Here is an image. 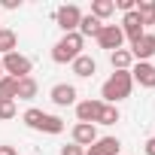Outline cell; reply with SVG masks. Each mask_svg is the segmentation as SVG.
<instances>
[{
    "label": "cell",
    "instance_id": "cell-14",
    "mask_svg": "<svg viewBox=\"0 0 155 155\" xmlns=\"http://www.w3.org/2000/svg\"><path fill=\"white\" fill-rule=\"evenodd\" d=\"M37 91H40L37 79L34 76H25V79H18V85H15V101H34Z\"/></svg>",
    "mask_w": 155,
    "mask_h": 155
},
{
    "label": "cell",
    "instance_id": "cell-29",
    "mask_svg": "<svg viewBox=\"0 0 155 155\" xmlns=\"http://www.w3.org/2000/svg\"><path fill=\"white\" fill-rule=\"evenodd\" d=\"M0 155H18L15 146H0Z\"/></svg>",
    "mask_w": 155,
    "mask_h": 155
},
{
    "label": "cell",
    "instance_id": "cell-2",
    "mask_svg": "<svg viewBox=\"0 0 155 155\" xmlns=\"http://www.w3.org/2000/svg\"><path fill=\"white\" fill-rule=\"evenodd\" d=\"M82 46H85V40H82L79 34H64V37L52 46V61H55V64H73L76 58L82 55Z\"/></svg>",
    "mask_w": 155,
    "mask_h": 155
},
{
    "label": "cell",
    "instance_id": "cell-22",
    "mask_svg": "<svg viewBox=\"0 0 155 155\" xmlns=\"http://www.w3.org/2000/svg\"><path fill=\"white\" fill-rule=\"evenodd\" d=\"M43 134H61L64 131V119L61 116H49L46 113V119H43V128H40Z\"/></svg>",
    "mask_w": 155,
    "mask_h": 155
},
{
    "label": "cell",
    "instance_id": "cell-18",
    "mask_svg": "<svg viewBox=\"0 0 155 155\" xmlns=\"http://www.w3.org/2000/svg\"><path fill=\"white\" fill-rule=\"evenodd\" d=\"M137 15H140L143 28L155 25V0H140V3H137Z\"/></svg>",
    "mask_w": 155,
    "mask_h": 155
},
{
    "label": "cell",
    "instance_id": "cell-16",
    "mask_svg": "<svg viewBox=\"0 0 155 155\" xmlns=\"http://www.w3.org/2000/svg\"><path fill=\"white\" fill-rule=\"evenodd\" d=\"M110 64H113V70H131L134 67V55L128 49H116V52H110Z\"/></svg>",
    "mask_w": 155,
    "mask_h": 155
},
{
    "label": "cell",
    "instance_id": "cell-26",
    "mask_svg": "<svg viewBox=\"0 0 155 155\" xmlns=\"http://www.w3.org/2000/svg\"><path fill=\"white\" fill-rule=\"evenodd\" d=\"M113 3H116L122 12H134V9H137V0H113Z\"/></svg>",
    "mask_w": 155,
    "mask_h": 155
},
{
    "label": "cell",
    "instance_id": "cell-6",
    "mask_svg": "<svg viewBox=\"0 0 155 155\" xmlns=\"http://www.w3.org/2000/svg\"><path fill=\"white\" fill-rule=\"evenodd\" d=\"M94 40H97V46H101V49L116 52V49H122L125 34H122V28H119V25H104V28H101V34H97Z\"/></svg>",
    "mask_w": 155,
    "mask_h": 155
},
{
    "label": "cell",
    "instance_id": "cell-15",
    "mask_svg": "<svg viewBox=\"0 0 155 155\" xmlns=\"http://www.w3.org/2000/svg\"><path fill=\"white\" fill-rule=\"evenodd\" d=\"M101 28H104V21H97V18L88 12V15H82V21H79V31H76V34H79V37L85 40V37H97V34H101Z\"/></svg>",
    "mask_w": 155,
    "mask_h": 155
},
{
    "label": "cell",
    "instance_id": "cell-13",
    "mask_svg": "<svg viewBox=\"0 0 155 155\" xmlns=\"http://www.w3.org/2000/svg\"><path fill=\"white\" fill-rule=\"evenodd\" d=\"M70 70H73L76 76H79V79H91V76L97 73V61H94L91 55H85V52H82L79 58H76V61L70 64Z\"/></svg>",
    "mask_w": 155,
    "mask_h": 155
},
{
    "label": "cell",
    "instance_id": "cell-27",
    "mask_svg": "<svg viewBox=\"0 0 155 155\" xmlns=\"http://www.w3.org/2000/svg\"><path fill=\"white\" fill-rule=\"evenodd\" d=\"M0 6H3V9H18L21 0H0Z\"/></svg>",
    "mask_w": 155,
    "mask_h": 155
},
{
    "label": "cell",
    "instance_id": "cell-8",
    "mask_svg": "<svg viewBox=\"0 0 155 155\" xmlns=\"http://www.w3.org/2000/svg\"><path fill=\"white\" fill-rule=\"evenodd\" d=\"M131 79L143 88H155V64L152 61H134L131 67Z\"/></svg>",
    "mask_w": 155,
    "mask_h": 155
},
{
    "label": "cell",
    "instance_id": "cell-10",
    "mask_svg": "<svg viewBox=\"0 0 155 155\" xmlns=\"http://www.w3.org/2000/svg\"><path fill=\"white\" fill-rule=\"evenodd\" d=\"M119 28H122L125 40H131V43H134V40H140V37L146 34V28H143V21H140L137 9H134V12H125V15H122V25H119Z\"/></svg>",
    "mask_w": 155,
    "mask_h": 155
},
{
    "label": "cell",
    "instance_id": "cell-30",
    "mask_svg": "<svg viewBox=\"0 0 155 155\" xmlns=\"http://www.w3.org/2000/svg\"><path fill=\"white\" fill-rule=\"evenodd\" d=\"M3 76H6V73H3V64H0V79H3Z\"/></svg>",
    "mask_w": 155,
    "mask_h": 155
},
{
    "label": "cell",
    "instance_id": "cell-23",
    "mask_svg": "<svg viewBox=\"0 0 155 155\" xmlns=\"http://www.w3.org/2000/svg\"><path fill=\"white\" fill-rule=\"evenodd\" d=\"M15 85H18V79L3 76L0 79V101H15Z\"/></svg>",
    "mask_w": 155,
    "mask_h": 155
},
{
    "label": "cell",
    "instance_id": "cell-4",
    "mask_svg": "<svg viewBox=\"0 0 155 155\" xmlns=\"http://www.w3.org/2000/svg\"><path fill=\"white\" fill-rule=\"evenodd\" d=\"M79 21H82V9L76 3H64V6L55 9V25L64 34H76V31H79Z\"/></svg>",
    "mask_w": 155,
    "mask_h": 155
},
{
    "label": "cell",
    "instance_id": "cell-17",
    "mask_svg": "<svg viewBox=\"0 0 155 155\" xmlns=\"http://www.w3.org/2000/svg\"><path fill=\"white\" fill-rule=\"evenodd\" d=\"M43 119H46V113L37 110V107H28V110L21 113V122H25L31 131H40V128H43Z\"/></svg>",
    "mask_w": 155,
    "mask_h": 155
},
{
    "label": "cell",
    "instance_id": "cell-12",
    "mask_svg": "<svg viewBox=\"0 0 155 155\" xmlns=\"http://www.w3.org/2000/svg\"><path fill=\"white\" fill-rule=\"evenodd\" d=\"M119 149H122L119 137H97V140L85 149V155H122Z\"/></svg>",
    "mask_w": 155,
    "mask_h": 155
},
{
    "label": "cell",
    "instance_id": "cell-25",
    "mask_svg": "<svg viewBox=\"0 0 155 155\" xmlns=\"http://www.w3.org/2000/svg\"><path fill=\"white\" fill-rule=\"evenodd\" d=\"M61 155H85V149L76 143H67V146H61Z\"/></svg>",
    "mask_w": 155,
    "mask_h": 155
},
{
    "label": "cell",
    "instance_id": "cell-19",
    "mask_svg": "<svg viewBox=\"0 0 155 155\" xmlns=\"http://www.w3.org/2000/svg\"><path fill=\"white\" fill-rule=\"evenodd\" d=\"M113 12H116V3H113V0H94V3H91V15H94L97 21L110 18Z\"/></svg>",
    "mask_w": 155,
    "mask_h": 155
},
{
    "label": "cell",
    "instance_id": "cell-11",
    "mask_svg": "<svg viewBox=\"0 0 155 155\" xmlns=\"http://www.w3.org/2000/svg\"><path fill=\"white\" fill-rule=\"evenodd\" d=\"M70 137H73V143L76 146H82V149H88L94 140H97V125H85V122H76L73 125V131H70Z\"/></svg>",
    "mask_w": 155,
    "mask_h": 155
},
{
    "label": "cell",
    "instance_id": "cell-21",
    "mask_svg": "<svg viewBox=\"0 0 155 155\" xmlns=\"http://www.w3.org/2000/svg\"><path fill=\"white\" fill-rule=\"evenodd\" d=\"M119 119H122L119 107H110V104H104V110H101V116H97V125H116Z\"/></svg>",
    "mask_w": 155,
    "mask_h": 155
},
{
    "label": "cell",
    "instance_id": "cell-9",
    "mask_svg": "<svg viewBox=\"0 0 155 155\" xmlns=\"http://www.w3.org/2000/svg\"><path fill=\"white\" fill-rule=\"evenodd\" d=\"M49 97H52V104L55 107H76V85H70V82H58V85H52V91H49Z\"/></svg>",
    "mask_w": 155,
    "mask_h": 155
},
{
    "label": "cell",
    "instance_id": "cell-5",
    "mask_svg": "<svg viewBox=\"0 0 155 155\" xmlns=\"http://www.w3.org/2000/svg\"><path fill=\"white\" fill-rule=\"evenodd\" d=\"M101 110H104V101H101V97H85V101H76V122L97 125Z\"/></svg>",
    "mask_w": 155,
    "mask_h": 155
},
{
    "label": "cell",
    "instance_id": "cell-1",
    "mask_svg": "<svg viewBox=\"0 0 155 155\" xmlns=\"http://www.w3.org/2000/svg\"><path fill=\"white\" fill-rule=\"evenodd\" d=\"M131 91H134L131 70H116V73L110 76V79L101 85V101H104V104H110V107H116L119 101L131 97Z\"/></svg>",
    "mask_w": 155,
    "mask_h": 155
},
{
    "label": "cell",
    "instance_id": "cell-3",
    "mask_svg": "<svg viewBox=\"0 0 155 155\" xmlns=\"http://www.w3.org/2000/svg\"><path fill=\"white\" fill-rule=\"evenodd\" d=\"M0 64H3V73L12 76V79H25V76H31V70H34V61H31L28 55H21V52L3 55V58H0Z\"/></svg>",
    "mask_w": 155,
    "mask_h": 155
},
{
    "label": "cell",
    "instance_id": "cell-20",
    "mask_svg": "<svg viewBox=\"0 0 155 155\" xmlns=\"http://www.w3.org/2000/svg\"><path fill=\"white\" fill-rule=\"evenodd\" d=\"M15 43H18L15 31H9V28H0V55H9V52H15Z\"/></svg>",
    "mask_w": 155,
    "mask_h": 155
},
{
    "label": "cell",
    "instance_id": "cell-24",
    "mask_svg": "<svg viewBox=\"0 0 155 155\" xmlns=\"http://www.w3.org/2000/svg\"><path fill=\"white\" fill-rule=\"evenodd\" d=\"M18 116V104L15 101H0V122H9Z\"/></svg>",
    "mask_w": 155,
    "mask_h": 155
},
{
    "label": "cell",
    "instance_id": "cell-7",
    "mask_svg": "<svg viewBox=\"0 0 155 155\" xmlns=\"http://www.w3.org/2000/svg\"><path fill=\"white\" fill-rule=\"evenodd\" d=\"M131 55H134V61H152L155 58V34H143L140 40H134L131 43V49H128Z\"/></svg>",
    "mask_w": 155,
    "mask_h": 155
},
{
    "label": "cell",
    "instance_id": "cell-28",
    "mask_svg": "<svg viewBox=\"0 0 155 155\" xmlns=\"http://www.w3.org/2000/svg\"><path fill=\"white\" fill-rule=\"evenodd\" d=\"M143 149H146V155H155V137H149V140H146V146H143Z\"/></svg>",
    "mask_w": 155,
    "mask_h": 155
}]
</instances>
